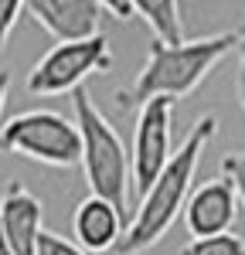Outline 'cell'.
Returning a JSON list of instances; mask_svg holds the SVG:
<instances>
[{
    "instance_id": "obj_14",
    "label": "cell",
    "mask_w": 245,
    "mask_h": 255,
    "mask_svg": "<svg viewBox=\"0 0 245 255\" xmlns=\"http://www.w3.org/2000/svg\"><path fill=\"white\" fill-rule=\"evenodd\" d=\"M222 174L232 180V187H235V194H239V208H245V153L242 150L222 157Z\"/></svg>"
},
{
    "instance_id": "obj_3",
    "label": "cell",
    "mask_w": 245,
    "mask_h": 255,
    "mask_svg": "<svg viewBox=\"0 0 245 255\" xmlns=\"http://www.w3.org/2000/svg\"><path fill=\"white\" fill-rule=\"evenodd\" d=\"M72 106H75V126H79V136H82V170L89 180V191L113 201L126 215L129 211L126 208L129 204V184H133L129 150L120 139L116 126L92 102L85 85L72 89Z\"/></svg>"
},
{
    "instance_id": "obj_6",
    "label": "cell",
    "mask_w": 245,
    "mask_h": 255,
    "mask_svg": "<svg viewBox=\"0 0 245 255\" xmlns=\"http://www.w3.org/2000/svg\"><path fill=\"white\" fill-rule=\"evenodd\" d=\"M174 102L170 96H153L140 106L136 116V133H133V150H129V170H133V187L143 194L157 174L167 167L174 153Z\"/></svg>"
},
{
    "instance_id": "obj_10",
    "label": "cell",
    "mask_w": 245,
    "mask_h": 255,
    "mask_svg": "<svg viewBox=\"0 0 245 255\" xmlns=\"http://www.w3.org/2000/svg\"><path fill=\"white\" fill-rule=\"evenodd\" d=\"M126 228V215L113 201H106L99 194H89L85 201L75 204L72 215V235L85 252H113L116 242L122 238Z\"/></svg>"
},
{
    "instance_id": "obj_17",
    "label": "cell",
    "mask_w": 245,
    "mask_h": 255,
    "mask_svg": "<svg viewBox=\"0 0 245 255\" xmlns=\"http://www.w3.org/2000/svg\"><path fill=\"white\" fill-rule=\"evenodd\" d=\"M102 7H106L116 20H129L133 17V3H129V0H102Z\"/></svg>"
},
{
    "instance_id": "obj_2",
    "label": "cell",
    "mask_w": 245,
    "mask_h": 255,
    "mask_svg": "<svg viewBox=\"0 0 245 255\" xmlns=\"http://www.w3.org/2000/svg\"><path fill=\"white\" fill-rule=\"evenodd\" d=\"M242 38H245L242 31H222V34L191 38V41L153 38L150 41L146 65L140 68L136 82L116 96V102L122 109H129V106H143L146 99H153V96H170V99L191 96L211 75V68L239 48Z\"/></svg>"
},
{
    "instance_id": "obj_13",
    "label": "cell",
    "mask_w": 245,
    "mask_h": 255,
    "mask_svg": "<svg viewBox=\"0 0 245 255\" xmlns=\"http://www.w3.org/2000/svg\"><path fill=\"white\" fill-rule=\"evenodd\" d=\"M34 255H89L82 249L79 242H68L65 235H55V232H48V228H41L38 235V249Z\"/></svg>"
},
{
    "instance_id": "obj_15",
    "label": "cell",
    "mask_w": 245,
    "mask_h": 255,
    "mask_svg": "<svg viewBox=\"0 0 245 255\" xmlns=\"http://www.w3.org/2000/svg\"><path fill=\"white\" fill-rule=\"evenodd\" d=\"M20 10H24V0H0V51L7 48V38L17 24Z\"/></svg>"
},
{
    "instance_id": "obj_1",
    "label": "cell",
    "mask_w": 245,
    "mask_h": 255,
    "mask_svg": "<svg viewBox=\"0 0 245 255\" xmlns=\"http://www.w3.org/2000/svg\"><path fill=\"white\" fill-rule=\"evenodd\" d=\"M215 133H218V119L211 116V113L201 116L187 129L184 143L170 153L167 167H163L160 174H157V180L140 194L136 215L126 221L122 238L116 242V249H113L116 255L146 252V249H153V245L174 228V221L184 215V204H187V197L194 191V174H198L204 146L215 139Z\"/></svg>"
},
{
    "instance_id": "obj_18",
    "label": "cell",
    "mask_w": 245,
    "mask_h": 255,
    "mask_svg": "<svg viewBox=\"0 0 245 255\" xmlns=\"http://www.w3.org/2000/svg\"><path fill=\"white\" fill-rule=\"evenodd\" d=\"M7 92H10V72H7V68H0V113H3Z\"/></svg>"
},
{
    "instance_id": "obj_19",
    "label": "cell",
    "mask_w": 245,
    "mask_h": 255,
    "mask_svg": "<svg viewBox=\"0 0 245 255\" xmlns=\"http://www.w3.org/2000/svg\"><path fill=\"white\" fill-rule=\"evenodd\" d=\"M0 255H14V252H10V245H7L3 238H0Z\"/></svg>"
},
{
    "instance_id": "obj_16",
    "label": "cell",
    "mask_w": 245,
    "mask_h": 255,
    "mask_svg": "<svg viewBox=\"0 0 245 255\" xmlns=\"http://www.w3.org/2000/svg\"><path fill=\"white\" fill-rule=\"evenodd\" d=\"M235 55H239V65H235V92H239V106H242V113H245V38L239 41Z\"/></svg>"
},
{
    "instance_id": "obj_8",
    "label": "cell",
    "mask_w": 245,
    "mask_h": 255,
    "mask_svg": "<svg viewBox=\"0 0 245 255\" xmlns=\"http://www.w3.org/2000/svg\"><path fill=\"white\" fill-rule=\"evenodd\" d=\"M24 10L55 41L89 38L99 31L102 0H24Z\"/></svg>"
},
{
    "instance_id": "obj_4",
    "label": "cell",
    "mask_w": 245,
    "mask_h": 255,
    "mask_svg": "<svg viewBox=\"0 0 245 255\" xmlns=\"http://www.w3.org/2000/svg\"><path fill=\"white\" fill-rule=\"evenodd\" d=\"M0 150L48 163V167H61V170L82 163L79 126L51 109H31L7 119L0 126Z\"/></svg>"
},
{
    "instance_id": "obj_9",
    "label": "cell",
    "mask_w": 245,
    "mask_h": 255,
    "mask_svg": "<svg viewBox=\"0 0 245 255\" xmlns=\"http://www.w3.org/2000/svg\"><path fill=\"white\" fill-rule=\"evenodd\" d=\"M41 201L20 180L7 184L0 194V238L14 255H34L41 235Z\"/></svg>"
},
{
    "instance_id": "obj_11",
    "label": "cell",
    "mask_w": 245,
    "mask_h": 255,
    "mask_svg": "<svg viewBox=\"0 0 245 255\" xmlns=\"http://www.w3.org/2000/svg\"><path fill=\"white\" fill-rule=\"evenodd\" d=\"M133 14H140L153 38L160 41H181L184 38V20H181V3L177 0H129Z\"/></svg>"
},
{
    "instance_id": "obj_12",
    "label": "cell",
    "mask_w": 245,
    "mask_h": 255,
    "mask_svg": "<svg viewBox=\"0 0 245 255\" xmlns=\"http://www.w3.org/2000/svg\"><path fill=\"white\" fill-rule=\"evenodd\" d=\"M177 255H245V238L235 232H218V235H198L187 245H181Z\"/></svg>"
},
{
    "instance_id": "obj_7",
    "label": "cell",
    "mask_w": 245,
    "mask_h": 255,
    "mask_svg": "<svg viewBox=\"0 0 245 255\" xmlns=\"http://www.w3.org/2000/svg\"><path fill=\"white\" fill-rule=\"evenodd\" d=\"M235 218H239V194H235L232 180L225 174H218L215 180H204L201 187H194L187 204H184V225H187L191 238L232 232Z\"/></svg>"
},
{
    "instance_id": "obj_5",
    "label": "cell",
    "mask_w": 245,
    "mask_h": 255,
    "mask_svg": "<svg viewBox=\"0 0 245 255\" xmlns=\"http://www.w3.org/2000/svg\"><path fill=\"white\" fill-rule=\"evenodd\" d=\"M113 68V51L106 34H89L75 41H58L38 58L27 72V92L31 96H61L79 89L89 75H99Z\"/></svg>"
}]
</instances>
